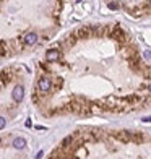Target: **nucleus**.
Here are the masks:
<instances>
[{
    "label": "nucleus",
    "mask_w": 151,
    "mask_h": 159,
    "mask_svg": "<svg viewBox=\"0 0 151 159\" xmlns=\"http://www.w3.org/2000/svg\"><path fill=\"white\" fill-rule=\"evenodd\" d=\"M50 86H52V81H50L49 78H41L39 80V83H37V88H39L41 93H47V91L50 90Z\"/></svg>",
    "instance_id": "2"
},
{
    "label": "nucleus",
    "mask_w": 151,
    "mask_h": 159,
    "mask_svg": "<svg viewBox=\"0 0 151 159\" xmlns=\"http://www.w3.org/2000/svg\"><path fill=\"white\" fill-rule=\"evenodd\" d=\"M60 59V52L57 49H50V50H47V54H45V60L47 62H57V60Z\"/></svg>",
    "instance_id": "3"
},
{
    "label": "nucleus",
    "mask_w": 151,
    "mask_h": 159,
    "mask_svg": "<svg viewBox=\"0 0 151 159\" xmlns=\"http://www.w3.org/2000/svg\"><path fill=\"white\" fill-rule=\"evenodd\" d=\"M42 154H44V153H42V151H39V153L36 154V159H41V158H42Z\"/></svg>",
    "instance_id": "8"
},
{
    "label": "nucleus",
    "mask_w": 151,
    "mask_h": 159,
    "mask_svg": "<svg viewBox=\"0 0 151 159\" xmlns=\"http://www.w3.org/2000/svg\"><path fill=\"white\" fill-rule=\"evenodd\" d=\"M109 8H111V10H117V5L116 3H109Z\"/></svg>",
    "instance_id": "7"
},
{
    "label": "nucleus",
    "mask_w": 151,
    "mask_h": 159,
    "mask_svg": "<svg viewBox=\"0 0 151 159\" xmlns=\"http://www.w3.org/2000/svg\"><path fill=\"white\" fill-rule=\"evenodd\" d=\"M143 120V122H146V124H148V122H151V117H145V119H141Z\"/></svg>",
    "instance_id": "9"
},
{
    "label": "nucleus",
    "mask_w": 151,
    "mask_h": 159,
    "mask_svg": "<svg viewBox=\"0 0 151 159\" xmlns=\"http://www.w3.org/2000/svg\"><path fill=\"white\" fill-rule=\"evenodd\" d=\"M76 2H78V3H80V2H81V0H76Z\"/></svg>",
    "instance_id": "10"
},
{
    "label": "nucleus",
    "mask_w": 151,
    "mask_h": 159,
    "mask_svg": "<svg viewBox=\"0 0 151 159\" xmlns=\"http://www.w3.org/2000/svg\"><path fill=\"white\" fill-rule=\"evenodd\" d=\"M5 125H7V119L5 117H0V128L3 130L5 128Z\"/></svg>",
    "instance_id": "6"
},
{
    "label": "nucleus",
    "mask_w": 151,
    "mask_h": 159,
    "mask_svg": "<svg viewBox=\"0 0 151 159\" xmlns=\"http://www.w3.org/2000/svg\"><path fill=\"white\" fill-rule=\"evenodd\" d=\"M37 42V34L36 33H28L25 36V44L26 45H34Z\"/></svg>",
    "instance_id": "4"
},
{
    "label": "nucleus",
    "mask_w": 151,
    "mask_h": 159,
    "mask_svg": "<svg viewBox=\"0 0 151 159\" xmlns=\"http://www.w3.org/2000/svg\"><path fill=\"white\" fill-rule=\"evenodd\" d=\"M25 144H26L25 138H15L13 140V146H15L16 149H23L25 148Z\"/></svg>",
    "instance_id": "5"
},
{
    "label": "nucleus",
    "mask_w": 151,
    "mask_h": 159,
    "mask_svg": "<svg viewBox=\"0 0 151 159\" xmlns=\"http://www.w3.org/2000/svg\"><path fill=\"white\" fill-rule=\"evenodd\" d=\"M150 91H151V85H150Z\"/></svg>",
    "instance_id": "11"
},
{
    "label": "nucleus",
    "mask_w": 151,
    "mask_h": 159,
    "mask_svg": "<svg viewBox=\"0 0 151 159\" xmlns=\"http://www.w3.org/2000/svg\"><path fill=\"white\" fill-rule=\"evenodd\" d=\"M11 98H13L15 102H21V99L25 98V88L23 86H15L13 93H11Z\"/></svg>",
    "instance_id": "1"
}]
</instances>
